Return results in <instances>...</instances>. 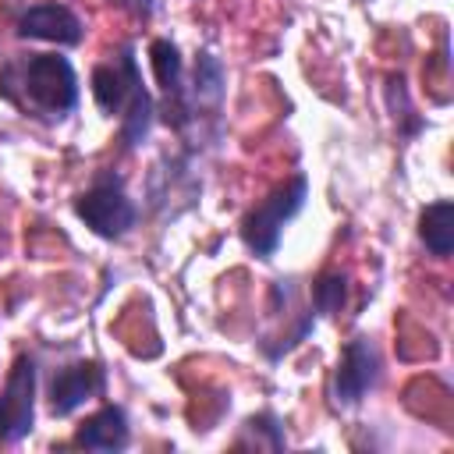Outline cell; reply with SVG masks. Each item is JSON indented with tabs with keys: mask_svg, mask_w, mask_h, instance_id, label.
Segmentation results:
<instances>
[{
	"mask_svg": "<svg viewBox=\"0 0 454 454\" xmlns=\"http://www.w3.org/2000/svg\"><path fill=\"white\" fill-rule=\"evenodd\" d=\"M0 96L25 117L57 124L78 106V74L67 57L28 53L0 67Z\"/></svg>",
	"mask_w": 454,
	"mask_h": 454,
	"instance_id": "6da1fadb",
	"label": "cell"
},
{
	"mask_svg": "<svg viewBox=\"0 0 454 454\" xmlns=\"http://www.w3.org/2000/svg\"><path fill=\"white\" fill-rule=\"evenodd\" d=\"M92 99L103 114H121V135L128 145L145 142L153 124V96L142 82V71L135 64V50L124 46L110 64L92 67Z\"/></svg>",
	"mask_w": 454,
	"mask_h": 454,
	"instance_id": "7a4b0ae2",
	"label": "cell"
},
{
	"mask_svg": "<svg viewBox=\"0 0 454 454\" xmlns=\"http://www.w3.org/2000/svg\"><path fill=\"white\" fill-rule=\"evenodd\" d=\"M305 195H309V181L301 174H294L291 181H284L277 192H270L241 223V241L252 255L259 259H270L284 238V227L301 213L305 206Z\"/></svg>",
	"mask_w": 454,
	"mask_h": 454,
	"instance_id": "3957f363",
	"label": "cell"
},
{
	"mask_svg": "<svg viewBox=\"0 0 454 454\" xmlns=\"http://www.w3.org/2000/svg\"><path fill=\"white\" fill-rule=\"evenodd\" d=\"M74 213H78V220H85V227H89L92 234H99V238H124V234L135 227V220H138L135 202L124 195L121 181L110 177V174L99 177L89 192H82V195L74 199Z\"/></svg>",
	"mask_w": 454,
	"mask_h": 454,
	"instance_id": "277c9868",
	"label": "cell"
},
{
	"mask_svg": "<svg viewBox=\"0 0 454 454\" xmlns=\"http://www.w3.org/2000/svg\"><path fill=\"white\" fill-rule=\"evenodd\" d=\"M35 419V362L18 355L0 390V443H18L32 433Z\"/></svg>",
	"mask_w": 454,
	"mask_h": 454,
	"instance_id": "5b68a950",
	"label": "cell"
},
{
	"mask_svg": "<svg viewBox=\"0 0 454 454\" xmlns=\"http://www.w3.org/2000/svg\"><path fill=\"white\" fill-rule=\"evenodd\" d=\"M380 383V351L369 337H355L344 344L340 362L333 369V401L340 408H355Z\"/></svg>",
	"mask_w": 454,
	"mask_h": 454,
	"instance_id": "8992f818",
	"label": "cell"
},
{
	"mask_svg": "<svg viewBox=\"0 0 454 454\" xmlns=\"http://www.w3.org/2000/svg\"><path fill=\"white\" fill-rule=\"evenodd\" d=\"M103 387H106V372L99 362H78V365L57 369L50 380V411L64 419L74 408H82L89 397L103 394Z\"/></svg>",
	"mask_w": 454,
	"mask_h": 454,
	"instance_id": "52a82bcc",
	"label": "cell"
},
{
	"mask_svg": "<svg viewBox=\"0 0 454 454\" xmlns=\"http://www.w3.org/2000/svg\"><path fill=\"white\" fill-rule=\"evenodd\" d=\"M18 35L21 39L60 43V46H78L85 28H82V18L64 4H32L18 18Z\"/></svg>",
	"mask_w": 454,
	"mask_h": 454,
	"instance_id": "ba28073f",
	"label": "cell"
},
{
	"mask_svg": "<svg viewBox=\"0 0 454 454\" xmlns=\"http://www.w3.org/2000/svg\"><path fill=\"white\" fill-rule=\"evenodd\" d=\"M149 60H153L156 82L167 92V103H174V124L181 128L192 117L188 114V103H184V64H181V53H177V46L170 39H156L149 46Z\"/></svg>",
	"mask_w": 454,
	"mask_h": 454,
	"instance_id": "9c48e42d",
	"label": "cell"
},
{
	"mask_svg": "<svg viewBox=\"0 0 454 454\" xmlns=\"http://www.w3.org/2000/svg\"><path fill=\"white\" fill-rule=\"evenodd\" d=\"M128 433L131 429H128L124 408L106 404V408H99L96 415L85 419V426L78 429L74 443L78 447H89V450H121V447H128Z\"/></svg>",
	"mask_w": 454,
	"mask_h": 454,
	"instance_id": "30bf717a",
	"label": "cell"
},
{
	"mask_svg": "<svg viewBox=\"0 0 454 454\" xmlns=\"http://www.w3.org/2000/svg\"><path fill=\"white\" fill-rule=\"evenodd\" d=\"M419 238L422 245L436 255V259H447L450 248H454V202L450 199H440L433 206L422 209L419 216Z\"/></svg>",
	"mask_w": 454,
	"mask_h": 454,
	"instance_id": "8fae6325",
	"label": "cell"
},
{
	"mask_svg": "<svg viewBox=\"0 0 454 454\" xmlns=\"http://www.w3.org/2000/svg\"><path fill=\"white\" fill-rule=\"evenodd\" d=\"M344 294H348V280L340 273H323L316 280V312H326V316L340 312Z\"/></svg>",
	"mask_w": 454,
	"mask_h": 454,
	"instance_id": "7c38bea8",
	"label": "cell"
},
{
	"mask_svg": "<svg viewBox=\"0 0 454 454\" xmlns=\"http://www.w3.org/2000/svg\"><path fill=\"white\" fill-rule=\"evenodd\" d=\"M124 4H131L135 11H142V14H149L153 11V0H124Z\"/></svg>",
	"mask_w": 454,
	"mask_h": 454,
	"instance_id": "4fadbf2b",
	"label": "cell"
}]
</instances>
